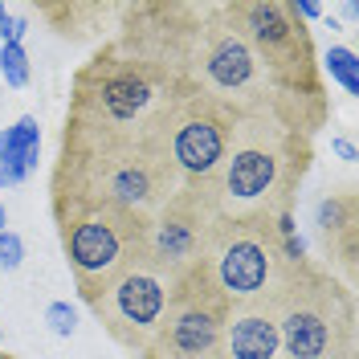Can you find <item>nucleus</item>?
Masks as SVG:
<instances>
[{"mask_svg": "<svg viewBox=\"0 0 359 359\" xmlns=\"http://www.w3.org/2000/svg\"><path fill=\"white\" fill-rule=\"evenodd\" d=\"M49 192V204L107 201L147 217L176 192V176L143 135H114L66 118Z\"/></svg>", "mask_w": 359, "mask_h": 359, "instance_id": "obj_2", "label": "nucleus"}, {"mask_svg": "<svg viewBox=\"0 0 359 359\" xmlns=\"http://www.w3.org/2000/svg\"><path fill=\"white\" fill-rule=\"evenodd\" d=\"M0 339H4V327H0Z\"/></svg>", "mask_w": 359, "mask_h": 359, "instance_id": "obj_26", "label": "nucleus"}, {"mask_svg": "<svg viewBox=\"0 0 359 359\" xmlns=\"http://www.w3.org/2000/svg\"><path fill=\"white\" fill-rule=\"evenodd\" d=\"M294 13L302 17V21H318V17H327V8L323 4H314V0H290Z\"/></svg>", "mask_w": 359, "mask_h": 359, "instance_id": "obj_23", "label": "nucleus"}, {"mask_svg": "<svg viewBox=\"0 0 359 359\" xmlns=\"http://www.w3.org/2000/svg\"><path fill=\"white\" fill-rule=\"evenodd\" d=\"M53 224L82 302H94L123 269L143 257L147 217L135 208L107 201H66L53 204Z\"/></svg>", "mask_w": 359, "mask_h": 359, "instance_id": "obj_6", "label": "nucleus"}, {"mask_svg": "<svg viewBox=\"0 0 359 359\" xmlns=\"http://www.w3.org/2000/svg\"><path fill=\"white\" fill-rule=\"evenodd\" d=\"M229 314H233L229 298L196 266L176 282L172 302H168L156 335L139 359H217Z\"/></svg>", "mask_w": 359, "mask_h": 359, "instance_id": "obj_11", "label": "nucleus"}, {"mask_svg": "<svg viewBox=\"0 0 359 359\" xmlns=\"http://www.w3.org/2000/svg\"><path fill=\"white\" fill-rule=\"evenodd\" d=\"M21 262H25V241L13 229H4V233H0V269L13 273V269H21Z\"/></svg>", "mask_w": 359, "mask_h": 359, "instance_id": "obj_21", "label": "nucleus"}, {"mask_svg": "<svg viewBox=\"0 0 359 359\" xmlns=\"http://www.w3.org/2000/svg\"><path fill=\"white\" fill-rule=\"evenodd\" d=\"M0 359H13V355H0Z\"/></svg>", "mask_w": 359, "mask_h": 359, "instance_id": "obj_27", "label": "nucleus"}, {"mask_svg": "<svg viewBox=\"0 0 359 359\" xmlns=\"http://www.w3.org/2000/svg\"><path fill=\"white\" fill-rule=\"evenodd\" d=\"M282 237L286 233L278 229V221H212L201 269L229 298L233 311L273 302L290 269Z\"/></svg>", "mask_w": 359, "mask_h": 359, "instance_id": "obj_8", "label": "nucleus"}, {"mask_svg": "<svg viewBox=\"0 0 359 359\" xmlns=\"http://www.w3.org/2000/svg\"><path fill=\"white\" fill-rule=\"evenodd\" d=\"M41 159V123L33 114H21L13 127L0 131V184L17 188L37 172Z\"/></svg>", "mask_w": 359, "mask_h": 359, "instance_id": "obj_17", "label": "nucleus"}, {"mask_svg": "<svg viewBox=\"0 0 359 359\" xmlns=\"http://www.w3.org/2000/svg\"><path fill=\"white\" fill-rule=\"evenodd\" d=\"M331 143H335V151H339V159H343V163H355V143H351L347 135H335Z\"/></svg>", "mask_w": 359, "mask_h": 359, "instance_id": "obj_24", "label": "nucleus"}, {"mask_svg": "<svg viewBox=\"0 0 359 359\" xmlns=\"http://www.w3.org/2000/svg\"><path fill=\"white\" fill-rule=\"evenodd\" d=\"M314 237L323 249V262L343 286H355L359 273V192L355 184H343L327 192L314 212Z\"/></svg>", "mask_w": 359, "mask_h": 359, "instance_id": "obj_14", "label": "nucleus"}, {"mask_svg": "<svg viewBox=\"0 0 359 359\" xmlns=\"http://www.w3.org/2000/svg\"><path fill=\"white\" fill-rule=\"evenodd\" d=\"M318 69H323L343 94H351V98L359 94V57H355L351 45H331V49L318 57Z\"/></svg>", "mask_w": 359, "mask_h": 359, "instance_id": "obj_18", "label": "nucleus"}, {"mask_svg": "<svg viewBox=\"0 0 359 359\" xmlns=\"http://www.w3.org/2000/svg\"><path fill=\"white\" fill-rule=\"evenodd\" d=\"M217 359H282L278 347V327H273V306H237L229 314L224 339L217 347Z\"/></svg>", "mask_w": 359, "mask_h": 359, "instance_id": "obj_15", "label": "nucleus"}, {"mask_svg": "<svg viewBox=\"0 0 359 359\" xmlns=\"http://www.w3.org/2000/svg\"><path fill=\"white\" fill-rule=\"evenodd\" d=\"M172 290H176V282L168 273H159L147 257H139L90 302V311L123 351H131V359H139L156 335L168 302H172Z\"/></svg>", "mask_w": 359, "mask_h": 359, "instance_id": "obj_12", "label": "nucleus"}, {"mask_svg": "<svg viewBox=\"0 0 359 359\" xmlns=\"http://www.w3.org/2000/svg\"><path fill=\"white\" fill-rule=\"evenodd\" d=\"M188 78L204 94L224 102L237 118L253 111H278V98L269 90L266 74L257 66L253 49L245 45V37L237 33V25L229 21L224 4H208V13H204L201 45L192 53Z\"/></svg>", "mask_w": 359, "mask_h": 359, "instance_id": "obj_9", "label": "nucleus"}, {"mask_svg": "<svg viewBox=\"0 0 359 359\" xmlns=\"http://www.w3.org/2000/svg\"><path fill=\"white\" fill-rule=\"evenodd\" d=\"M37 17L49 21V29L66 41H90L111 21H118L114 0H45L37 4Z\"/></svg>", "mask_w": 359, "mask_h": 359, "instance_id": "obj_16", "label": "nucleus"}, {"mask_svg": "<svg viewBox=\"0 0 359 359\" xmlns=\"http://www.w3.org/2000/svg\"><path fill=\"white\" fill-rule=\"evenodd\" d=\"M4 224H8V212H4V201H0V233H4Z\"/></svg>", "mask_w": 359, "mask_h": 359, "instance_id": "obj_25", "label": "nucleus"}, {"mask_svg": "<svg viewBox=\"0 0 359 359\" xmlns=\"http://www.w3.org/2000/svg\"><path fill=\"white\" fill-rule=\"evenodd\" d=\"M204 13L208 4L201 0H131L118 4V37L114 49L127 53L135 62L163 74H188L192 53L201 45V29H204Z\"/></svg>", "mask_w": 359, "mask_h": 359, "instance_id": "obj_10", "label": "nucleus"}, {"mask_svg": "<svg viewBox=\"0 0 359 359\" xmlns=\"http://www.w3.org/2000/svg\"><path fill=\"white\" fill-rule=\"evenodd\" d=\"M314 143L278 111L241 114L217 172L192 196L212 221H278L298 208Z\"/></svg>", "mask_w": 359, "mask_h": 359, "instance_id": "obj_1", "label": "nucleus"}, {"mask_svg": "<svg viewBox=\"0 0 359 359\" xmlns=\"http://www.w3.org/2000/svg\"><path fill=\"white\" fill-rule=\"evenodd\" d=\"M233 127H237V114L224 102H217L212 94H204L188 74H180V78H172L168 94L151 111L147 127H143V139L172 168L176 188L196 192V188H204V180L217 172L224 147L233 139Z\"/></svg>", "mask_w": 359, "mask_h": 359, "instance_id": "obj_5", "label": "nucleus"}, {"mask_svg": "<svg viewBox=\"0 0 359 359\" xmlns=\"http://www.w3.org/2000/svg\"><path fill=\"white\" fill-rule=\"evenodd\" d=\"M168 86H172V74L143 66L118 53L114 45H102L90 62L74 69L66 118L114 135H143Z\"/></svg>", "mask_w": 359, "mask_h": 359, "instance_id": "obj_7", "label": "nucleus"}, {"mask_svg": "<svg viewBox=\"0 0 359 359\" xmlns=\"http://www.w3.org/2000/svg\"><path fill=\"white\" fill-rule=\"evenodd\" d=\"M0 74H4V82L13 90H25L33 82V66H29V53H25V45L8 41L0 45Z\"/></svg>", "mask_w": 359, "mask_h": 359, "instance_id": "obj_19", "label": "nucleus"}, {"mask_svg": "<svg viewBox=\"0 0 359 359\" xmlns=\"http://www.w3.org/2000/svg\"><path fill=\"white\" fill-rule=\"evenodd\" d=\"M282 359H355V294L314 257L290 262L273 294Z\"/></svg>", "mask_w": 359, "mask_h": 359, "instance_id": "obj_4", "label": "nucleus"}, {"mask_svg": "<svg viewBox=\"0 0 359 359\" xmlns=\"http://www.w3.org/2000/svg\"><path fill=\"white\" fill-rule=\"evenodd\" d=\"M45 327H49L57 339H69L74 331H78V314H74L69 302H49V306H45Z\"/></svg>", "mask_w": 359, "mask_h": 359, "instance_id": "obj_20", "label": "nucleus"}, {"mask_svg": "<svg viewBox=\"0 0 359 359\" xmlns=\"http://www.w3.org/2000/svg\"><path fill=\"white\" fill-rule=\"evenodd\" d=\"M229 21L253 49L278 98V114L298 135H314L331 123V98L318 69V49L306 21L294 13L290 0H221Z\"/></svg>", "mask_w": 359, "mask_h": 359, "instance_id": "obj_3", "label": "nucleus"}, {"mask_svg": "<svg viewBox=\"0 0 359 359\" xmlns=\"http://www.w3.org/2000/svg\"><path fill=\"white\" fill-rule=\"evenodd\" d=\"M25 33H29V17H17V13H8V8L0 4V45H8V41L21 45Z\"/></svg>", "mask_w": 359, "mask_h": 359, "instance_id": "obj_22", "label": "nucleus"}, {"mask_svg": "<svg viewBox=\"0 0 359 359\" xmlns=\"http://www.w3.org/2000/svg\"><path fill=\"white\" fill-rule=\"evenodd\" d=\"M208 229L212 217L201 208V201L192 192L176 188L156 212H147V237H143V257L168 273L172 282H180L184 273L201 266L204 245H208Z\"/></svg>", "mask_w": 359, "mask_h": 359, "instance_id": "obj_13", "label": "nucleus"}]
</instances>
